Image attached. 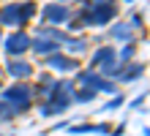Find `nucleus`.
<instances>
[{"label":"nucleus","instance_id":"obj_1","mask_svg":"<svg viewBox=\"0 0 150 136\" xmlns=\"http://www.w3.org/2000/svg\"><path fill=\"white\" fill-rule=\"evenodd\" d=\"M6 98H8V101H16V104H19V106H22L25 101H28V93H25V87H14V90H11V93H8V95H6Z\"/></svg>","mask_w":150,"mask_h":136}]
</instances>
